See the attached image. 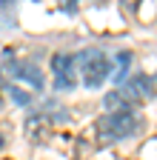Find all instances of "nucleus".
Listing matches in <instances>:
<instances>
[{
  "mask_svg": "<svg viewBox=\"0 0 157 160\" xmlns=\"http://www.w3.org/2000/svg\"><path fill=\"white\" fill-rule=\"evenodd\" d=\"M137 126V117L131 112H106L100 120L94 123V137L97 143H117V140H123L134 132Z\"/></svg>",
  "mask_w": 157,
  "mask_h": 160,
  "instance_id": "nucleus-1",
  "label": "nucleus"
},
{
  "mask_svg": "<svg viewBox=\"0 0 157 160\" xmlns=\"http://www.w3.org/2000/svg\"><path fill=\"white\" fill-rule=\"evenodd\" d=\"M77 66H80V74H83V83L89 89H97L103 86L109 74H111V63L109 57L100 52V49H89L83 54H77Z\"/></svg>",
  "mask_w": 157,
  "mask_h": 160,
  "instance_id": "nucleus-2",
  "label": "nucleus"
},
{
  "mask_svg": "<svg viewBox=\"0 0 157 160\" xmlns=\"http://www.w3.org/2000/svg\"><path fill=\"white\" fill-rule=\"evenodd\" d=\"M74 66H77V57L74 54H54L52 57V77H54V86L57 89H74Z\"/></svg>",
  "mask_w": 157,
  "mask_h": 160,
  "instance_id": "nucleus-3",
  "label": "nucleus"
},
{
  "mask_svg": "<svg viewBox=\"0 0 157 160\" xmlns=\"http://www.w3.org/2000/svg\"><path fill=\"white\" fill-rule=\"evenodd\" d=\"M12 77H17V80H23V83H29L32 89H43V83H46V77H43V72L37 69L34 63H23V60H14L12 54H9V69H6Z\"/></svg>",
  "mask_w": 157,
  "mask_h": 160,
  "instance_id": "nucleus-4",
  "label": "nucleus"
},
{
  "mask_svg": "<svg viewBox=\"0 0 157 160\" xmlns=\"http://www.w3.org/2000/svg\"><path fill=\"white\" fill-rule=\"evenodd\" d=\"M52 134V120L46 114H32L26 120V137L34 140V143H43V140Z\"/></svg>",
  "mask_w": 157,
  "mask_h": 160,
  "instance_id": "nucleus-5",
  "label": "nucleus"
},
{
  "mask_svg": "<svg viewBox=\"0 0 157 160\" xmlns=\"http://www.w3.org/2000/svg\"><path fill=\"white\" fill-rule=\"evenodd\" d=\"M129 63H131V54L129 52H123V54H117V72H114V77H117V83L126 77V72H129Z\"/></svg>",
  "mask_w": 157,
  "mask_h": 160,
  "instance_id": "nucleus-6",
  "label": "nucleus"
},
{
  "mask_svg": "<svg viewBox=\"0 0 157 160\" xmlns=\"http://www.w3.org/2000/svg\"><path fill=\"white\" fill-rule=\"evenodd\" d=\"M9 94L17 100V103H29V100H32V94H26L23 89H17V86H12V89H9Z\"/></svg>",
  "mask_w": 157,
  "mask_h": 160,
  "instance_id": "nucleus-7",
  "label": "nucleus"
},
{
  "mask_svg": "<svg viewBox=\"0 0 157 160\" xmlns=\"http://www.w3.org/2000/svg\"><path fill=\"white\" fill-rule=\"evenodd\" d=\"M3 143H6V140H3V132H0V149H3Z\"/></svg>",
  "mask_w": 157,
  "mask_h": 160,
  "instance_id": "nucleus-8",
  "label": "nucleus"
}]
</instances>
